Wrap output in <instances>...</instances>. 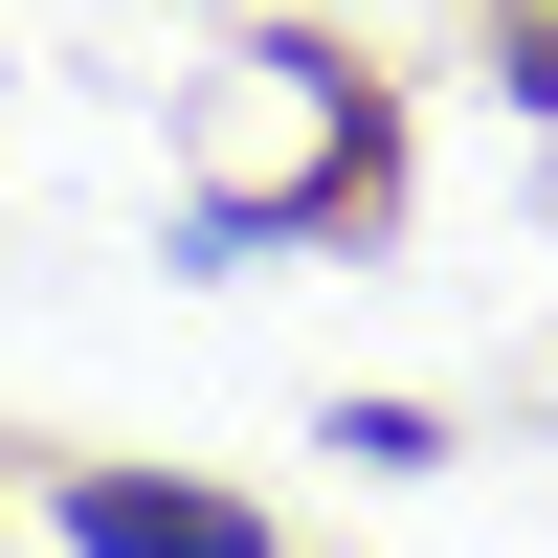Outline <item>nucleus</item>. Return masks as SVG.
<instances>
[{
	"label": "nucleus",
	"instance_id": "f257e3e1",
	"mask_svg": "<svg viewBox=\"0 0 558 558\" xmlns=\"http://www.w3.org/2000/svg\"><path fill=\"white\" fill-rule=\"evenodd\" d=\"M68 536H89V558H268L223 492H157V470H89V492H68Z\"/></svg>",
	"mask_w": 558,
	"mask_h": 558
}]
</instances>
